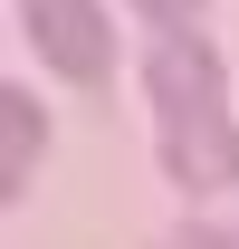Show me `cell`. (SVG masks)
<instances>
[{"instance_id": "6da1fadb", "label": "cell", "mask_w": 239, "mask_h": 249, "mask_svg": "<svg viewBox=\"0 0 239 249\" xmlns=\"http://www.w3.org/2000/svg\"><path fill=\"white\" fill-rule=\"evenodd\" d=\"M19 19H29V38L48 48V67L58 77H105V58H115V29L96 19V0H19Z\"/></svg>"}, {"instance_id": "7a4b0ae2", "label": "cell", "mask_w": 239, "mask_h": 249, "mask_svg": "<svg viewBox=\"0 0 239 249\" xmlns=\"http://www.w3.org/2000/svg\"><path fill=\"white\" fill-rule=\"evenodd\" d=\"M144 87H153V106L163 115H220V48H201V38H163L144 58Z\"/></svg>"}, {"instance_id": "3957f363", "label": "cell", "mask_w": 239, "mask_h": 249, "mask_svg": "<svg viewBox=\"0 0 239 249\" xmlns=\"http://www.w3.org/2000/svg\"><path fill=\"white\" fill-rule=\"evenodd\" d=\"M163 163L182 192H230L239 182V134L220 115H163Z\"/></svg>"}, {"instance_id": "277c9868", "label": "cell", "mask_w": 239, "mask_h": 249, "mask_svg": "<svg viewBox=\"0 0 239 249\" xmlns=\"http://www.w3.org/2000/svg\"><path fill=\"white\" fill-rule=\"evenodd\" d=\"M38 144H48L38 106H29L19 87H0V192H10V201L29 192V173H38Z\"/></svg>"}, {"instance_id": "5b68a950", "label": "cell", "mask_w": 239, "mask_h": 249, "mask_svg": "<svg viewBox=\"0 0 239 249\" xmlns=\"http://www.w3.org/2000/svg\"><path fill=\"white\" fill-rule=\"evenodd\" d=\"M153 19H191V10H201V0H144Z\"/></svg>"}]
</instances>
